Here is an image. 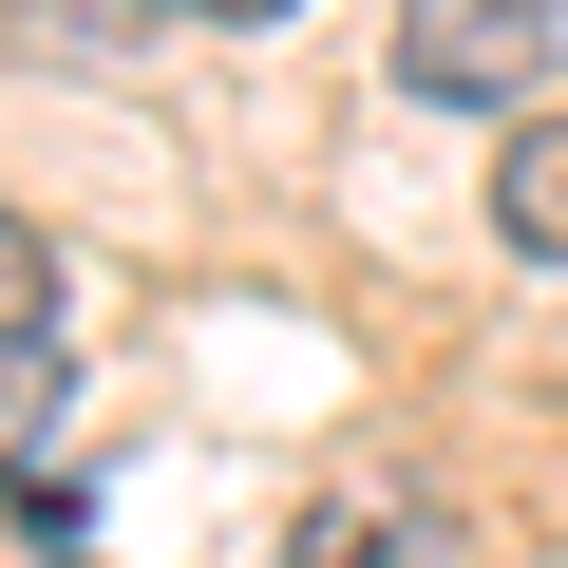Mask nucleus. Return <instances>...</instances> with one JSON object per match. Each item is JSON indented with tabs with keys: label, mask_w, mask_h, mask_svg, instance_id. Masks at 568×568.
Here are the masks:
<instances>
[{
	"label": "nucleus",
	"mask_w": 568,
	"mask_h": 568,
	"mask_svg": "<svg viewBox=\"0 0 568 568\" xmlns=\"http://www.w3.org/2000/svg\"><path fill=\"white\" fill-rule=\"evenodd\" d=\"M549 39H568V0H398V95H436V114H530Z\"/></svg>",
	"instance_id": "nucleus-1"
},
{
	"label": "nucleus",
	"mask_w": 568,
	"mask_h": 568,
	"mask_svg": "<svg viewBox=\"0 0 568 568\" xmlns=\"http://www.w3.org/2000/svg\"><path fill=\"white\" fill-rule=\"evenodd\" d=\"M39 417H58V342H20V361H0V455H20Z\"/></svg>",
	"instance_id": "nucleus-5"
},
{
	"label": "nucleus",
	"mask_w": 568,
	"mask_h": 568,
	"mask_svg": "<svg viewBox=\"0 0 568 568\" xmlns=\"http://www.w3.org/2000/svg\"><path fill=\"white\" fill-rule=\"evenodd\" d=\"M152 20H284V0H152Z\"/></svg>",
	"instance_id": "nucleus-6"
},
{
	"label": "nucleus",
	"mask_w": 568,
	"mask_h": 568,
	"mask_svg": "<svg viewBox=\"0 0 568 568\" xmlns=\"http://www.w3.org/2000/svg\"><path fill=\"white\" fill-rule=\"evenodd\" d=\"M20 342H58V246H39V209H0V361Z\"/></svg>",
	"instance_id": "nucleus-3"
},
{
	"label": "nucleus",
	"mask_w": 568,
	"mask_h": 568,
	"mask_svg": "<svg viewBox=\"0 0 568 568\" xmlns=\"http://www.w3.org/2000/svg\"><path fill=\"white\" fill-rule=\"evenodd\" d=\"M284 568H379V511H361V493H323L304 530H284Z\"/></svg>",
	"instance_id": "nucleus-4"
},
{
	"label": "nucleus",
	"mask_w": 568,
	"mask_h": 568,
	"mask_svg": "<svg viewBox=\"0 0 568 568\" xmlns=\"http://www.w3.org/2000/svg\"><path fill=\"white\" fill-rule=\"evenodd\" d=\"M493 227H511L530 265H568V114H530V133L493 152Z\"/></svg>",
	"instance_id": "nucleus-2"
}]
</instances>
